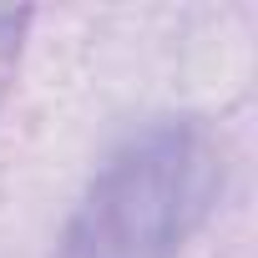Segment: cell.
<instances>
[{"label": "cell", "mask_w": 258, "mask_h": 258, "mask_svg": "<svg viewBox=\"0 0 258 258\" xmlns=\"http://www.w3.org/2000/svg\"><path fill=\"white\" fill-rule=\"evenodd\" d=\"M26 21H31V11H16V6H0V51H11V46L21 41Z\"/></svg>", "instance_id": "7a4b0ae2"}, {"label": "cell", "mask_w": 258, "mask_h": 258, "mask_svg": "<svg viewBox=\"0 0 258 258\" xmlns=\"http://www.w3.org/2000/svg\"><path fill=\"white\" fill-rule=\"evenodd\" d=\"M223 187V157L203 121L162 116L132 132L86 182L56 258H177Z\"/></svg>", "instance_id": "6da1fadb"}]
</instances>
